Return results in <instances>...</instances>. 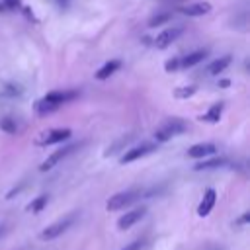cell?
<instances>
[{"mask_svg":"<svg viewBox=\"0 0 250 250\" xmlns=\"http://www.w3.org/2000/svg\"><path fill=\"white\" fill-rule=\"evenodd\" d=\"M221 109H223V104H213L207 113L199 115V119L201 121H209V123H217L221 119Z\"/></svg>","mask_w":250,"mask_h":250,"instance_id":"cell-17","label":"cell"},{"mask_svg":"<svg viewBox=\"0 0 250 250\" xmlns=\"http://www.w3.org/2000/svg\"><path fill=\"white\" fill-rule=\"evenodd\" d=\"M215 201H217L215 189H213V188L205 189V193H203V197H201V201H199V207H197V215H199V217H207V215L211 213Z\"/></svg>","mask_w":250,"mask_h":250,"instance_id":"cell-11","label":"cell"},{"mask_svg":"<svg viewBox=\"0 0 250 250\" xmlns=\"http://www.w3.org/2000/svg\"><path fill=\"white\" fill-rule=\"evenodd\" d=\"M119 66H121V61L119 59H113V61H107L98 72H96V78L98 80H107L115 70H119Z\"/></svg>","mask_w":250,"mask_h":250,"instance_id":"cell-15","label":"cell"},{"mask_svg":"<svg viewBox=\"0 0 250 250\" xmlns=\"http://www.w3.org/2000/svg\"><path fill=\"white\" fill-rule=\"evenodd\" d=\"M47 201H49V195H45V193H43V195L35 197V199H33V201L27 205V209H29L31 213H39V211H41V209L47 205Z\"/></svg>","mask_w":250,"mask_h":250,"instance_id":"cell-19","label":"cell"},{"mask_svg":"<svg viewBox=\"0 0 250 250\" xmlns=\"http://www.w3.org/2000/svg\"><path fill=\"white\" fill-rule=\"evenodd\" d=\"M76 96H78V92H70V90H51V92L45 94L43 100H47L49 104H55V105L61 107V104H64V102H68V100H72Z\"/></svg>","mask_w":250,"mask_h":250,"instance_id":"cell-10","label":"cell"},{"mask_svg":"<svg viewBox=\"0 0 250 250\" xmlns=\"http://www.w3.org/2000/svg\"><path fill=\"white\" fill-rule=\"evenodd\" d=\"M215 152H217V146L213 143H197L188 148L189 158H207V156H213Z\"/></svg>","mask_w":250,"mask_h":250,"instance_id":"cell-9","label":"cell"},{"mask_svg":"<svg viewBox=\"0 0 250 250\" xmlns=\"http://www.w3.org/2000/svg\"><path fill=\"white\" fill-rule=\"evenodd\" d=\"M182 35V27H172V29H164L154 37V47L156 49H166L168 45H172L178 37Z\"/></svg>","mask_w":250,"mask_h":250,"instance_id":"cell-7","label":"cell"},{"mask_svg":"<svg viewBox=\"0 0 250 250\" xmlns=\"http://www.w3.org/2000/svg\"><path fill=\"white\" fill-rule=\"evenodd\" d=\"M78 146H80L78 143H72V145H64L62 148H59V150H55L51 156H47V160H45V162L39 166V170H41V172H47V170L55 168V166H57V164H59L62 158H66V156H68L70 152H74Z\"/></svg>","mask_w":250,"mask_h":250,"instance_id":"cell-4","label":"cell"},{"mask_svg":"<svg viewBox=\"0 0 250 250\" xmlns=\"http://www.w3.org/2000/svg\"><path fill=\"white\" fill-rule=\"evenodd\" d=\"M207 49H199V51H193V53H189V55H186L184 59H180V68H191V66H195L197 62H201L205 57H207Z\"/></svg>","mask_w":250,"mask_h":250,"instance_id":"cell-13","label":"cell"},{"mask_svg":"<svg viewBox=\"0 0 250 250\" xmlns=\"http://www.w3.org/2000/svg\"><path fill=\"white\" fill-rule=\"evenodd\" d=\"M2 232H4V227H0V234H2Z\"/></svg>","mask_w":250,"mask_h":250,"instance_id":"cell-29","label":"cell"},{"mask_svg":"<svg viewBox=\"0 0 250 250\" xmlns=\"http://www.w3.org/2000/svg\"><path fill=\"white\" fill-rule=\"evenodd\" d=\"M35 109H37V113H39V115H47V113L57 111V109H59V105L49 104L47 100H39V102H35Z\"/></svg>","mask_w":250,"mask_h":250,"instance_id":"cell-18","label":"cell"},{"mask_svg":"<svg viewBox=\"0 0 250 250\" xmlns=\"http://www.w3.org/2000/svg\"><path fill=\"white\" fill-rule=\"evenodd\" d=\"M195 92H197V86L189 84V86H182V88H176L174 96H176V98H180V100H184V98H191Z\"/></svg>","mask_w":250,"mask_h":250,"instance_id":"cell-21","label":"cell"},{"mask_svg":"<svg viewBox=\"0 0 250 250\" xmlns=\"http://www.w3.org/2000/svg\"><path fill=\"white\" fill-rule=\"evenodd\" d=\"M145 213H146V209L145 207H139V209H133V211H127L125 215H121L119 219H117V229H121V230H125V229H129V227H133L137 221H141L143 217H145Z\"/></svg>","mask_w":250,"mask_h":250,"instance_id":"cell-8","label":"cell"},{"mask_svg":"<svg viewBox=\"0 0 250 250\" xmlns=\"http://www.w3.org/2000/svg\"><path fill=\"white\" fill-rule=\"evenodd\" d=\"M230 55H225V57H219L217 61H213V62H209V66H207V72L209 74H219V72H223L229 64H230Z\"/></svg>","mask_w":250,"mask_h":250,"instance_id":"cell-16","label":"cell"},{"mask_svg":"<svg viewBox=\"0 0 250 250\" xmlns=\"http://www.w3.org/2000/svg\"><path fill=\"white\" fill-rule=\"evenodd\" d=\"M170 18H172L170 12H162V14H158V16H152V18L148 20V27H158V25L170 21Z\"/></svg>","mask_w":250,"mask_h":250,"instance_id":"cell-20","label":"cell"},{"mask_svg":"<svg viewBox=\"0 0 250 250\" xmlns=\"http://www.w3.org/2000/svg\"><path fill=\"white\" fill-rule=\"evenodd\" d=\"M74 215H66V217H62V219H59L57 223H53V225H49L43 232H41V240H53V238H57L59 234H62L72 223H74Z\"/></svg>","mask_w":250,"mask_h":250,"instance_id":"cell-3","label":"cell"},{"mask_svg":"<svg viewBox=\"0 0 250 250\" xmlns=\"http://www.w3.org/2000/svg\"><path fill=\"white\" fill-rule=\"evenodd\" d=\"M141 197V189H125V191H119L115 195H111L105 203V209L107 211H117V209H123L127 205H131L133 201H137Z\"/></svg>","mask_w":250,"mask_h":250,"instance_id":"cell-2","label":"cell"},{"mask_svg":"<svg viewBox=\"0 0 250 250\" xmlns=\"http://www.w3.org/2000/svg\"><path fill=\"white\" fill-rule=\"evenodd\" d=\"M248 221H250V213L246 211V213H244V215H242V217H240V219H238L234 225H244V223H248Z\"/></svg>","mask_w":250,"mask_h":250,"instance_id":"cell-26","label":"cell"},{"mask_svg":"<svg viewBox=\"0 0 250 250\" xmlns=\"http://www.w3.org/2000/svg\"><path fill=\"white\" fill-rule=\"evenodd\" d=\"M4 8H18L20 6V0H2L0 2Z\"/></svg>","mask_w":250,"mask_h":250,"instance_id":"cell-25","label":"cell"},{"mask_svg":"<svg viewBox=\"0 0 250 250\" xmlns=\"http://www.w3.org/2000/svg\"><path fill=\"white\" fill-rule=\"evenodd\" d=\"M178 68H180V59H168L166 64H164V70L166 72H174Z\"/></svg>","mask_w":250,"mask_h":250,"instance_id":"cell-23","label":"cell"},{"mask_svg":"<svg viewBox=\"0 0 250 250\" xmlns=\"http://www.w3.org/2000/svg\"><path fill=\"white\" fill-rule=\"evenodd\" d=\"M143 244H145L143 240H133V242H129V244H127L125 248H121V250H141Z\"/></svg>","mask_w":250,"mask_h":250,"instance_id":"cell-24","label":"cell"},{"mask_svg":"<svg viewBox=\"0 0 250 250\" xmlns=\"http://www.w3.org/2000/svg\"><path fill=\"white\" fill-rule=\"evenodd\" d=\"M188 131V125L184 119H178V117H172V119H166L156 131H154V139L158 143H166L170 141L174 135H182Z\"/></svg>","mask_w":250,"mask_h":250,"instance_id":"cell-1","label":"cell"},{"mask_svg":"<svg viewBox=\"0 0 250 250\" xmlns=\"http://www.w3.org/2000/svg\"><path fill=\"white\" fill-rule=\"evenodd\" d=\"M0 129H2L4 133H8V135H14V133L18 131V125H16V121H14L12 117H2V119H0Z\"/></svg>","mask_w":250,"mask_h":250,"instance_id":"cell-22","label":"cell"},{"mask_svg":"<svg viewBox=\"0 0 250 250\" xmlns=\"http://www.w3.org/2000/svg\"><path fill=\"white\" fill-rule=\"evenodd\" d=\"M4 10H6V8H4V6H2V4H0V14H2V12H4Z\"/></svg>","mask_w":250,"mask_h":250,"instance_id":"cell-28","label":"cell"},{"mask_svg":"<svg viewBox=\"0 0 250 250\" xmlns=\"http://www.w3.org/2000/svg\"><path fill=\"white\" fill-rule=\"evenodd\" d=\"M227 164H229L227 158H223V156H213V158H207V160L197 162V164L193 166V170H197V172H201V170H213V168H223V166H227Z\"/></svg>","mask_w":250,"mask_h":250,"instance_id":"cell-14","label":"cell"},{"mask_svg":"<svg viewBox=\"0 0 250 250\" xmlns=\"http://www.w3.org/2000/svg\"><path fill=\"white\" fill-rule=\"evenodd\" d=\"M180 12L186 16H191V18H199V16H205L207 12H211V4L209 2H193V4L182 6Z\"/></svg>","mask_w":250,"mask_h":250,"instance_id":"cell-12","label":"cell"},{"mask_svg":"<svg viewBox=\"0 0 250 250\" xmlns=\"http://www.w3.org/2000/svg\"><path fill=\"white\" fill-rule=\"evenodd\" d=\"M229 84H230V80H221V82H219V86H221V88H227Z\"/></svg>","mask_w":250,"mask_h":250,"instance_id":"cell-27","label":"cell"},{"mask_svg":"<svg viewBox=\"0 0 250 250\" xmlns=\"http://www.w3.org/2000/svg\"><path fill=\"white\" fill-rule=\"evenodd\" d=\"M70 129H49L45 131L39 139H37V145H55V143H62L66 139H70Z\"/></svg>","mask_w":250,"mask_h":250,"instance_id":"cell-6","label":"cell"},{"mask_svg":"<svg viewBox=\"0 0 250 250\" xmlns=\"http://www.w3.org/2000/svg\"><path fill=\"white\" fill-rule=\"evenodd\" d=\"M154 150H156V145H154V143H141V145H137L135 148H129V150L119 158V162H121V164H129V162H133V160H139V158H143V156L154 152Z\"/></svg>","mask_w":250,"mask_h":250,"instance_id":"cell-5","label":"cell"}]
</instances>
